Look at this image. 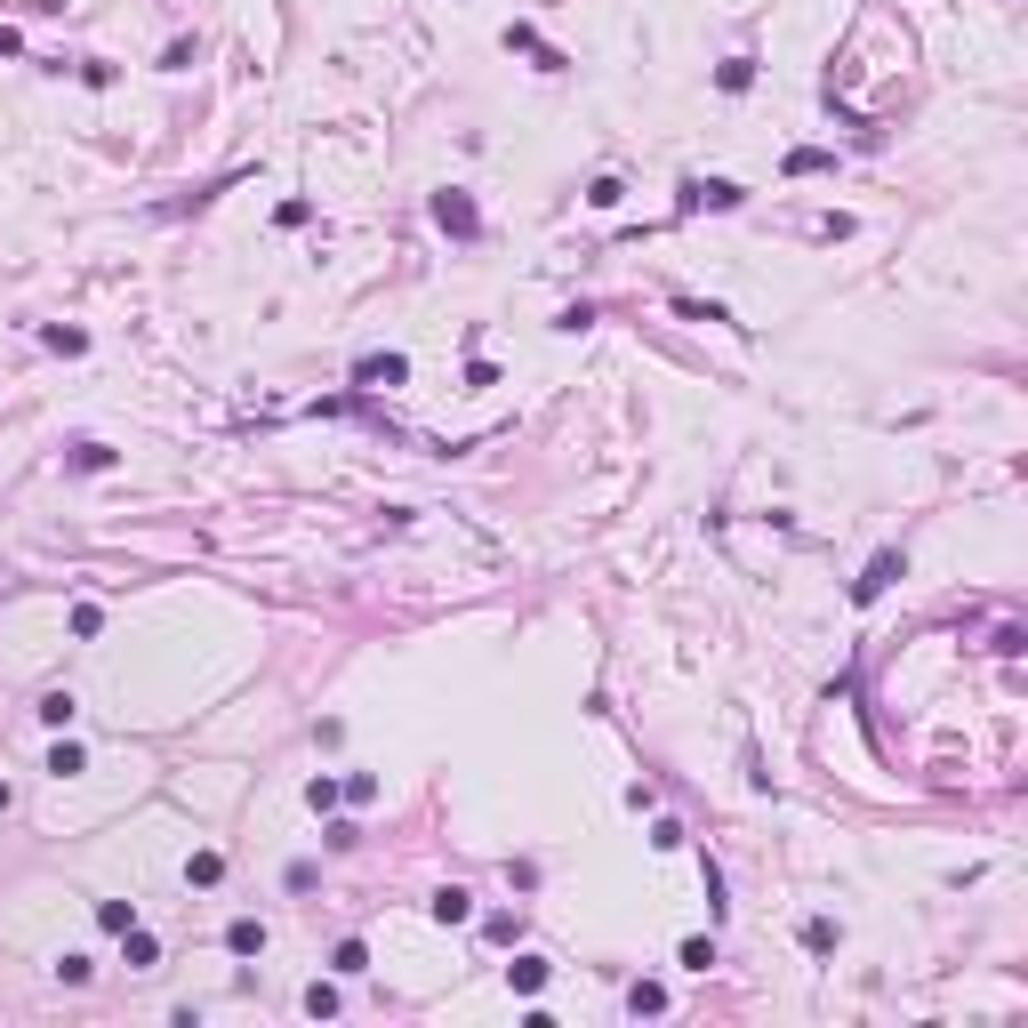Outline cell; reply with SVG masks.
<instances>
[{"instance_id":"6da1fadb","label":"cell","mask_w":1028,"mask_h":1028,"mask_svg":"<svg viewBox=\"0 0 1028 1028\" xmlns=\"http://www.w3.org/2000/svg\"><path fill=\"white\" fill-rule=\"evenodd\" d=\"M434 225H442V233H458V241H474V233H482V209H474L458 185H442V193H434Z\"/></svg>"},{"instance_id":"7a4b0ae2","label":"cell","mask_w":1028,"mask_h":1028,"mask_svg":"<svg viewBox=\"0 0 1028 1028\" xmlns=\"http://www.w3.org/2000/svg\"><path fill=\"white\" fill-rule=\"evenodd\" d=\"M354 386L394 394V386H410V362H402V354H362V362H354Z\"/></svg>"},{"instance_id":"3957f363","label":"cell","mask_w":1028,"mask_h":1028,"mask_svg":"<svg viewBox=\"0 0 1028 1028\" xmlns=\"http://www.w3.org/2000/svg\"><path fill=\"white\" fill-rule=\"evenodd\" d=\"M739 201H747V193H739V185H731V177H707V185H699V177H691V185H683V201H675V209H683V217H691V209H739Z\"/></svg>"},{"instance_id":"277c9868","label":"cell","mask_w":1028,"mask_h":1028,"mask_svg":"<svg viewBox=\"0 0 1028 1028\" xmlns=\"http://www.w3.org/2000/svg\"><path fill=\"white\" fill-rule=\"evenodd\" d=\"M900 571H908V563H900V555H892V547H884V555H876V563H868V571H860V579H852V603H876V595H884V587H892V579H900Z\"/></svg>"},{"instance_id":"5b68a950","label":"cell","mask_w":1028,"mask_h":1028,"mask_svg":"<svg viewBox=\"0 0 1028 1028\" xmlns=\"http://www.w3.org/2000/svg\"><path fill=\"white\" fill-rule=\"evenodd\" d=\"M426 908H434V924H474V892H458V884H442Z\"/></svg>"},{"instance_id":"8992f818","label":"cell","mask_w":1028,"mask_h":1028,"mask_svg":"<svg viewBox=\"0 0 1028 1028\" xmlns=\"http://www.w3.org/2000/svg\"><path fill=\"white\" fill-rule=\"evenodd\" d=\"M506 980H514V996H539V988H547V956H514Z\"/></svg>"},{"instance_id":"52a82bcc","label":"cell","mask_w":1028,"mask_h":1028,"mask_svg":"<svg viewBox=\"0 0 1028 1028\" xmlns=\"http://www.w3.org/2000/svg\"><path fill=\"white\" fill-rule=\"evenodd\" d=\"M506 49H523V57H539V73H563V57H555V49H547V41L531 33V25H514V33H506Z\"/></svg>"},{"instance_id":"ba28073f","label":"cell","mask_w":1028,"mask_h":1028,"mask_svg":"<svg viewBox=\"0 0 1028 1028\" xmlns=\"http://www.w3.org/2000/svg\"><path fill=\"white\" fill-rule=\"evenodd\" d=\"M225 948H233V956H257V948H266V924H257V916H233V924H225Z\"/></svg>"},{"instance_id":"9c48e42d","label":"cell","mask_w":1028,"mask_h":1028,"mask_svg":"<svg viewBox=\"0 0 1028 1028\" xmlns=\"http://www.w3.org/2000/svg\"><path fill=\"white\" fill-rule=\"evenodd\" d=\"M330 972H338V980H362V972H370V948H362V940H338V948H330Z\"/></svg>"},{"instance_id":"30bf717a","label":"cell","mask_w":1028,"mask_h":1028,"mask_svg":"<svg viewBox=\"0 0 1028 1028\" xmlns=\"http://www.w3.org/2000/svg\"><path fill=\"white\" fill-rule=\"evenodd\" d=\"M65 466H73V474H105V466H113V450H105V442H73V450H65Z\"/></svg>"},{"instance_id":"8fae6325","label":"cell","mask_w":1028,"mask_h":1028,"mask_svg":"<svg viewBox=\"0 0 1028 1028\" xmlns=\"http://www.w3.org/2000/svg\"><path fill=\"white\" fill-rule=\"evenodd\" d=\"M747 81H755V57H723V65H715V89H731V97H739Z\"/></svg>"},{"instance_id":"7c38bea8","label":"cell","mask_w":1028,"mask_h":1028,"mask_svg":"<svg viewBox=\"0 0 1028 1028\" xmlns=\"http://www.w3.org/2000/svg\"><path fill=\"white\" fill-rule=\"evenodd\" d=\"M306 804H314V812H330V804H346V780H330V771H322V780H306Z\"/></svg>"},{"instance_id":"4fadbf2b","label":"cell","mask_w":1028,"mask_h":1028,"mask_svg":"<svg viewBox=\"0 0 1028 1028\" xmlns=\"http://www.w3.org/2000/svg\"><path fill=\"white\" fill-rule=\"evenodd\" d=\"M217 876H225V860H217V852H193V860H185V884H201V892H209Z\"/></svg>"},{"instance_id":"5bb4252c","label":"cell","mask_w":1028,"mask_h":1028,"mask_svg":"<svg viewBox=\"0 0 1028 1028\" xmlns=\"http://www.w3.org/2000/svg\"><path fill=\"white\" fill-rule=\"evenodd\" d=\"M627 1012H635V1020H643V1012H667V988H651V980H635V988H627Z\"/></svg>"},{"instance_id":"9a60e30c","label":"cell","mask_w":1028,"mask_h":1028,"mask_svg":"<svg viewBox=\"0 0 1028 1028\" xmlns=\"http://www.w3.org/2000/svg\"><path fill=\"white\" fill-rule=\"evenodd\" d=\"M81 763H89V755H81L73 739H57V747H49V771H57V780H73V771H81Z\"/></svg>"},{"instance_id":"2e32d148","label":"cell","mask_w":1028,"mask_h":1028,"mask_svg":"<svg viewBox=\"0 0 1028 1028\" xmlns=\"http://www.w3.org/2000/svg\"><path fill=\"white\" fill-rule=\"evenodd\" d=\"M97 924H105V932H129L137 908H129V900H97Z\"/></svg>"},{"instance_id":"e0dca14e","label":"cell","mask_w":1028,"mask_h":1028,"mask_svg":"<svg viewBox=\"0 0 1028 1028\" xmlns=\"http://www.w3.org/2000/svg\"><path fill=\"white\" fill-rule=\"evenodd\" d=\"M121 940H129V964H137V972H145V964H153V956H161V948H153V932H145V924H129V932H121Z\"/></svg>"},{"instance_id":"ac0fdd59","label":"cell","mask_w":1028,"mask_h":1028,"mask_svg":"<svg viewBox=\"0 0 1028 1028\" xmlns=\"http://www.w3.org/2000/svg\"><path fill=\"white\" fill-rule=\"evenodd\" d=\"M41 723H57V731H65V723H73V691H49V699H41Z\"/></svg>"},{"instance_id":"d6986e66","label":"cell","mask_w":1028,"mask_h":1028,"mask_svg":"<svg viewBox=\"0 0 1028 1028\" xmlns=\"http://www.w3.org/2000/svg\"><path fill=\"white\" fill-rule=\"evenodd\" d=\"M322 844H330V852H354V844H362V828H354V820H330V828H322Z\"/></svg>"},{"instance_id":"ffe728a7","label":"cell","mask_w":1028,"mask_h":1028,"mask_svg":"<svg viewBox=\"0 0 1028 1028\" xmlns=\"http://www.w3.org/2000/svg\"><path fill=\"white\" fill-rule=\"evenodd\" d=\"M804 948H812V956H828V948H836V924H828V916H812V924H804Z\"/></svg>"},{"instance_id":"44dd1931","label":"cell","mask_w":1028,"mask_h":1028,"mask_svg":"<svg viewBox=\"0 0 1028 1028\" xmlns=\"http://www.w3.org/2000/svg\"><path fill=\"white\" fill-rule=\"evenodd\" d=\"M306 1012H314V1020H330V1012H338V988H330V980H314V988H306Z\"/></svg>"},{"instance_id":"7402d4cb","label":"cell","mask_w":1028,"mask_h":1028,"mask_svg":"<svg viewBox=\"0 0 1028 1028\" xmlns=\"http://www.w3.org/2000/svg\"><path fill=\"white\" fill-rule=\"evenodd\" d=\"M17 49H25V41H17V33H9V25H0V57H17Z\"/></svg>"},{"instance_id":"603a6c76","label":"cell","mask_w":1028,"mask_h":1028,"mask_svg":"<svg viewBox=\"0 0 1028 1028\" xmlns=\"http://www.w3.org/2000/svg\"><path fill=\"white\" fill-rule=\"evenodd\" d=\"M0 812H9V780H0Z\"/></svg>"}]
</instances>
